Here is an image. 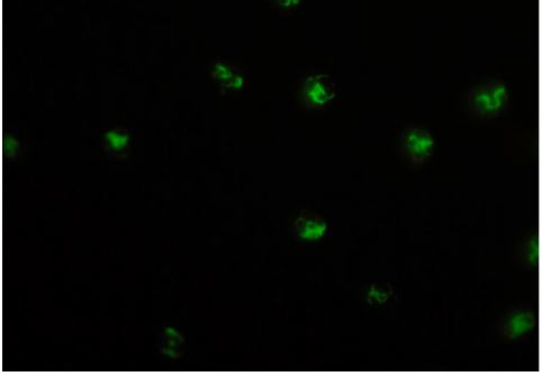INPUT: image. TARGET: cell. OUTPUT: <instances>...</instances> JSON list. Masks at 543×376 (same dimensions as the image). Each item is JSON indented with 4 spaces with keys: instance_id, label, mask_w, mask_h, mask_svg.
Segmentation results:
<instances>
[{
    "instance_id": "6da1fadb",
    "label": "cell",
    "mask_w": 543,
    "mask_h": 376,
    "mask_svg": "<svg viewBox=\"0 0 543 376\" xmlns=\"http://www.w3.org/2000/svg\"><path fill=\"white\" fill-rule=\"evenodd\" d=\"M508 99V90L502 82L479 88L473 95L475 109L481 114L492 115L500 112L505 106Z\"/></svg>"
},
{
    "instance_id": "7a4b0ae2",
    "label": "cell",
    "mask_w": 543,
    "mask_h": 376,
    "mask_svg": "<svg viewBox=\"0 0 543 376\" xmlns=\"http://www.w3.org/2000/svg\"><path fill=\"white\" fill-rule=\"evenodd\" d=\"M305 101L314 107H322L333 101L337 95L335 84L326 74L308 77L303 88Z\"/></svg>"
},
{
    "instance_id": "3957f363",
    "label": "cell",
    "mask_w": 543,
    "mask_h": 376,
    "mask_svg": "<svg viewBox=\"0 0 543 376\" xmlns=\"http://www.w3.org/2000/svg\"><path fill=\"white\" fill-rule=\"evenodd\" d=\"M405 150L414 160H423L435 149V139L422 128H410L404 138Z\"/></svg>"
},
{
    "instance_id": "277c9868",
    "label": "cell",
    "mask_w": 543,
    "mask_h": 376,
    "mask_svg": "<svg viewBox=\"0 0 543 376\" xmlns=\"http://www.w3.org/2000/svg\"><path fill=\"white\" fill-rule=\"evenodd\" d=\"M296 231L301 239L315 241L325 236L328 224L316 216H301L296 222Z\"/></svg>"
},
{
    "instance_id": "5b68a950",
    "label": "cell",
    "mask_w": 543,
    "mask_h": 376,
    "mask_svg": "<svg viewBox=\"0 0 543 376\" xmlns=\"http://www.w3.org/2000/svg\"><path fill=\"white\" fill-rule=\"evenodd\" d=\"M537 325H538V319L535 314L532 312L521 311V312H515L508 318L506 331L511 338H519L521 336L534 329Z\"/></svg>"
},
{
    "instance_id": "8992f818",
    "label": "cell",
    "mask_w": 543,
    "mask_h": 376,
    "mask_svg": "<svg viewBox=\"0 0 543 376\" xmlns=\"http://www.w3.org/2000/svg\"><path fill=\"white\" fill-rule=\"evenodd\" d=\"M527 262L532 266H537L540 260V241L538 236L530 240L529 245L527 247Z\"/></svg>"
},
{
    "instance_id": "52a82bcc",
    "label": "cell",
    "mask_w": 543,
    "mask_h": 376,
    "mask_svg": "<svg viewBox=\"0 0 543 376\" xmlns=\"http://www.w3.org/2000/svg\"><path fill=\"white\" fill-rule=\"evenodd\" d=\"M367 299L371 304L381 306L389 299V292L381 287H372L367 294Z\"/></svg>"
},
{
    "instance_id": "ba28073f",
    "label": "cell",
    "mask_w": 543,
    "mask_h": 376,
    "mask_svg": "<svg viewBox=\"0 0 543 376\" xmlns=\"http://www.w3.org/2000/svg\"><path fill=\"white\" fill-rule=\"evenodd\" d=\"M302 1L303 0H276V3L284 9H293V7L298 6Z\"/></svg>"
}]
</instances>
